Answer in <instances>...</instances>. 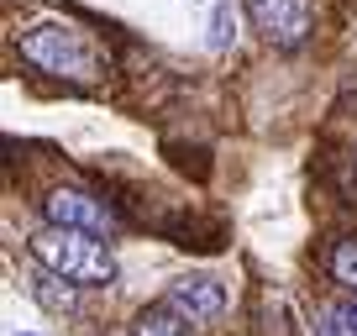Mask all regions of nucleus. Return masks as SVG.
<instances>
[{
  "label": "nucleus",
  "mask_w": 357,
  "mask_h": 336,
  "mask_svg": "<svg viewBox=\"0 0 357 336\" xmlns=\"http://www.w3.org/2000/svg\"><path fill=\"white\" fill-rule=\"evenodd\" d=\"M22 63H32L47 79H68V84H95L105 74V53L95 47V37L63 22H43L32 32H22Z\"/></svg>",
  "instance_id": "nucleus-1"
},
{
  "label": "nucleus",
  "mask_w": 357,
  "mask_h": 336,
  "mask_svg": "<svg viewBox=\"0 0 357 336\" xmlns=\"http://www.w3.org/2000/svg\"><path fill=\"white\" fill-rule=\"evenodd\" d=\"M315 336H357V305H326L315 315Z\"/></svg>",
  "instance_id": "nucleus-9"
},
{
  "label": "nucleus",
  "mask_w": 357,
  "mask_h": 336,
  "mask_svg": "<svg viewBox=\"0 0 357 336\" xmlns=\"http://www.w3.org/2000/svg\"><path fill=\"white\" fill-rule=\"evenodd\" d=\"M326 268H331V279L342 284V289H352V294H357V236H342V242L331 247Z\"/></svg>",
  "instance_id": "nucleus-8"
},
{
  "label": "nucleus",
  "mask_w": 357,
  "mask_h": 336,
  "mask_svg": "<svg viewBox=\"0 0 357 336\" xmlns=\"http://www.w3.org/2000/svg\"><path fill=\"white\" fill-rule=\"evenodd\" d=\"M168 305L184 310L190 321H215V315L226 310V289L211 273H184V279H174V289H168Z\"/></svg>",
  "instance_id": "nucleus-5"
},
{
  "label": "nucleus",
  "mask_w": 357,
  "mask_h": 336,
  "mask_svg": "<svg viewBox=\"0 0 357 336\" xmlns=\"http://www.w3.org/2000/svg\"><path fill=\"white\" fill-rule=\"evenodd\" d=\"M236 37V22H231V6H215V16H211V47H226Z\"/></svg>",
  "instance_id": "nucleus-10"
},
{
  "label": "nucleus",
  "mask_w": 357,
  "mask_h": 336,
  "mask_svg": "<svg viewBox=\"0 0 357 336\" xmlns=\"http://www.w3.org/2000/svg\"><path fill=\"white\" fill-rule=\"evenodd\" d=\"M26 247H32V258L43 263V268L74 279L79 289H105V284L116 279L111 247H105V236H95V231H79V226H53V221H47Z\"/></svg>",
  "instance_id": "nucleus-2"
},
{
  "label": "nucleus",
  "mask_w": 357,
  "mask_h": 336,
  "mask_svg": "<svg viewBox=\"0 0 357 336\" xmlns=\"http://www.w3.org/2000/svg\"><path fill=\"white\" fill-rule=\"evenodd\" d=\"M132 336H190V315L174 310V305H147L142 315L132 321Z\"/></svg>",
  "instance_id": "nucleus-6"
},
{
  "label": "nucleus",
  "mask_w": 357,
  "mask_h": 336,
  "mask_svg": "<svg viewBox=\"0 0 357 336\" xmlns=\"http://www.w3.org/2000/svg\"><path fill=\"white\" fill-rule=\"evenodd\" d=\"M252 26L279 47H300L315 32V6L310 0H247Z\"/></svg>",
  "instance_id": "nucleus-3"
},
{
  "label": "nucleus",
  "mask_w": 357,
  "mask_h": 336,
  "mask_svg": "<svg viewBox=\"0 0 357 336\" xmlns=\"http://www.w3.org/2000/svg\"><path fill=\"white\" fill-rule=\"evenodd\" d=\"M79 284L74 279H63V273H53V268H43V279L32 284V294H37V305H43V310H53V315H63V310H74L79 305Z\"/></svg>",
  "instance_id": "nucleus-7"
},
{
  "label": "nucleus",
  "mask_w": 357,
  "mask_h": 336,
  "mask_svg": "<svg viewBox=\"0 0 357 336\" xmlns=\"http://www.w3.org/2000/svg\"><path fill=\"white\" fill-rule=\"evenodd\" d=\"M43 215L53 226H79V231H95V236H116V226H121L111 205L84 194V190H53L43 200Z\"/></svg>",
  "instance_id": "nucleus-4"
}]
</instances>
